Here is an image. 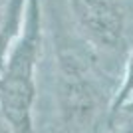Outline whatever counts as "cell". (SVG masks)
I'll return each mask as SVG.
<instances>
[{
  "label": "cell",
  "instance_id": "7a4b0ae2",
  "mask_svg": "<svg viewBox=\"0 0 133 133\" xmlns=\"http://www.w3.org/2000/svg\"><path fill=\"white\" fill-rule=\"evenodd\" d=\"M82 32L101 50H119L125 40V14L117 0H72Z\"/></svg>",
  "mask_w": 133,
  "mask_h": 133
},
{
  "label": "cell",
  "instance_id": "6da1fadb",
  "mask_svg": "<svg viewBox=\"0 0 133 133\" xmlns=\"http://www.w3.org/2000/svg\"><path fill=\"white\" fill-rule=\"evenodd\" d=\"M38 50L40 6L38 0H28L24 32L10 48L0 72V115L12 133H34Z\"/></svg>",
  "mask_w": 133,
  "mask_h": 133
}]
</instances>
